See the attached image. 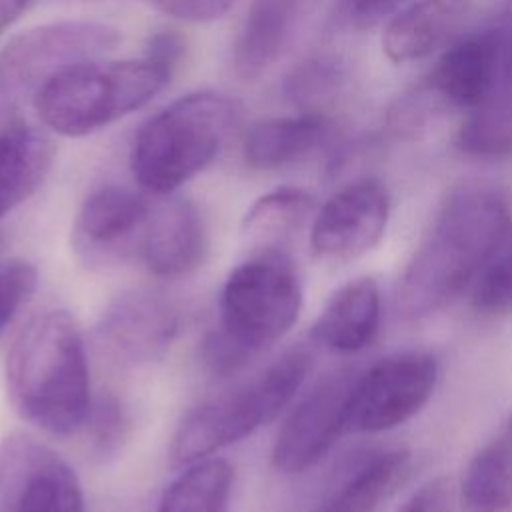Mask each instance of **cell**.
<instances>
[{
    "instance_id": "cell-1",
    "label": "cell",
    "mask_w": 512,
    "mask_h": 512,
    "mask_svg": "<svg viewBox=\"0 0 512 512\" xmlns=\"http://www.w3.org/2000/svg\"><path fill=\"white\" fill-rule=\"evenodd\" d=\"M510 234V204L500 188L468 182L450 190L400 276V316L420 320L448 306L476 282Z\"/></svg>"
},
{
    "instance_id": "cell-2",
    "label": "cell",
    "mask_w": 512,
    "mask_h": 512,
    "mask_svg": "<svg viewBox=\"0 0 512 512\" xmlns=\"http://www.w3.org/2000/svg\"><path fill=\"white\" fill-rule=\"evenodd\" d=\"M6 392L18 416L52 434L86 424L92 398L82 330L66 310L32 318L6 356Z\"/></svg>"
},
{
    "instance_id": "cell-3",
    "label": "cell",
    "mask_w": 512,
    "mask_h": 512,
    "mask_svg": "<svg viewBox=\"0 0 512 512\" xmlns=\"http://www.w3.org/2000/svg\"><path fill=\"white\" fill-rule=\"evenodd\" d=\"M302 282L282 248L250 250L222 286L218 320L202 342V358L214 374H234L280 340L298 320Z\"/></svg>"
},
{
    "instance_id": "cell-4",
    "label": "cell",
    "mask_w": 512,
    "mask_h": 512,
    "mask_svg": "<svg viewBox=\"0 0 512 512\" xmlns=\"http://www.w3.org/2000/svg\"><path fill=\"white\" fill-rule=\"evenodd\" d=\"M236 116L234 100L218 92H192L172 100L134 136V180L148 194H172L218 156Z\"/></svg>"
},
{
    "instance_id": "cell-5",
    "label": "cell",
    "mask_w": 512,
    "mask_h": 512,
    "mask_svg": "<svg viewBox=\"0 0 512 512\" xmlns=\"http://www.w3.org/2000/svg\"><path fill=\"white\" fill-rule=\"evenodd\" d=\"M172 68L138 60H86L52 78L34 98L40 120L62 136H86L148 104L172 78Z\"/></svg>"
},
{
    "instance_id": "cell-6",
    "label": "cell",
    "mask_w": 512,
    "mask_h": 512,
    "mask_svg": "<svg viewBox=\"0 0 512 512\" xmlns=\"http://www.w3.org/2000/svg\"><path fill=\"white\" fill-rule=\"evenodd\" d=\"M310 372V354L288 350L262 374L202 402L180 422L172 456L194 464L272 422L296 396Z\"/></svg>"
},
{
    "instance_id": "cell-7",
    "label": "cell",
    "mask_w": 512,
    "mask_h": 512,
    "mask_svg": "<svg viewBox=\"0 0 512 512\" xmlns=\"http://www.w3.org/2000/svg\"><path fill=\"white\" fill-rule=\"evenodd\" d=\"M120 32L94 20L40 24L0 50V112H18L60 72L112 52Z\"/></svg>"
},
{
    "instance_id": "cell-8",
    "label": "cell",
    "mask_w": 512,
    "mask_h": 512,
    "mask_svg": "<svg viewBox=\"0 0 512 512\" xmlns=\"http://www.w3.org/2000/svg\"><path fill=\"white\" fill-rule=\"evenodd\" d=\"M438 362L428 352H400L358 374L350 426L356 432H382L404 424L430 400Z\"/></svg>"
},
{
    "instance_id": "cell-9",
    "label": "cell",
    "mask_w": 512,
    "mask_h": 512,
    "mask_svg": "<svg viewBox=\"0 0 512 512\" xmlns=\"http://www.w3.org/2000/svg\"><path fill=\"white\" fill-rule=\"evenodd\" d=\"M358 374L338 370L324 376L288 414L272 448L278 472L300 474L316 466L350 426Z\"/></svg>"
},
{
    "instance_id": "cell-10",
    "label": "cell",
    "mask_w": 512,
    "mask_h": 512,
    "mask_svg": "<svg viewBox=\"0 0 512 512\" xmlns=\"http://www.w3.org/2000/svg\"><path fill=\"white\" fill-rule=\"evenodd\" d=\"M0 512H84L74 470L24 434L0 442Z\"/></svg>"
},
{
    "instance_id": "cell-11",
    "label": "cell",
    "mask_w": 512,
    "mask_h": 512,
    "mask_svg": "<svg viewBox=\"0 0 512 512\" xmlns=\"http://www.w3.org/2000/svg\"><path fill=\"white\" fill-rule=\"evenodd\" d=\"M180 330L174 304L150 290L118 294L94 326L98 352L118 366H144L160 360Z\"/></svg>"
},
{
    "instance_id": "cell-12",
    "label": "cell",
    "mask_w": 512,
    "mask_h": 512,
    "mask_svg": "<svg viewBox=\"0 0 512 512\" xmlns=\"http://www.w3.org/2000/svg\"><path fill=\"white\" fill-rule=\"evenodd\" d=\"M390 198L376 178H360L334 192L314 214L310 248L328 262H348L384 236Z\"/></svg>"
},
{
    "instance_id": "cell-13",
    "label": "cell",
    "mask_w": 512,
    "mask_h": 512,
    "mask_svg": "<svg viewBox=\"0 0 512 512\" xmlns=\"http://www.w3.org/2000/svg\"><path fill=\"white\" fill-rule=\"evenodd\" d=\"M152 210V202L126 186L106 184L90 192L74 222V244L86 260L120 256L140 234Z\"/></svg>"
},
{
    "instance_id": "cell-14",
    "label": "cell",
    "mask_w": 512,
    "mask_h": 512,
    "mask_svg": "<svg viewBox=\"0 0 512 512\" xmlns=\"http://www.w3.org/2000/svg\"><path fill=\"white\" fill-rule=\"evenodd\" d=\"M138 252L146 268L162 278L194 270L206 252V230L198 208L188 198L170 194L152 204Z\"/></svg>"
},
{
    "instance_id": "cell-15",
    "label": "cell",
    "mask_w": 512,
    "mask_h": 512,
    "mask_svg": "<svg viewBox=\"0 0 512 512\" xmlns=\"http://www.w3.org/2000/svg\"><path fill=\"white\" fill-rule=\"evenodd\" d=\"M500 68L484 100L464 114L454 146L470 158L512 156V8L498 16Z\"/></svg>"
},
{
    "instance_id": "cell-16",
    "label": "cell",
    "mask_w": 512,
    "mask_h": 512,
    "mask_svg": "<svg viewBox=\"0 0 512 512\" xmlns=\"http://www.w3.org/2000/svg\"><path fill=\"white\" fill-rule=\"evenodd\" d=\"M310 0H252L240 24L232 64L242 80L264 74L290 46Z\"/></svg>"
},
{
    "instance_id": "cell-17",
    "label": "cell",
    "mask_w": 512,
    "mask_h": 512,
    "mask_svg": "<svg viewBox=\"0 0 512 512\" xmlns=\"http://www.w3.org/2000/svg\"><path fill=\"white\" fill-rule=\"evenodd\" d=\"M52 140L18 112H0V218L30 198L50 172Z\"/></svg>"
},
{
    "instance_id": "cell-18",
    "label": "cell",
    "mask_w": 512,
    "mask_h": 512,
    "mask_svg": "<svg viewBox=\"0 0 512 512\" xmlns=\"http://www.w3.org/2000/svg\"><path fill=\"white\" fill-rule=\"evenodd\" d=\"M332 124L322 112H300L254 122L242 140V156L254 170L294 164L328 142Z\"/></svg>"
},
{
    "instance_id": "cell-19",
    "label": "cell",
    "mask_w": 512,
    "mask_h": 512,
    "mask_svg": "<svg viewBox=\"0 0 512 512\" xmlns=\"http://www.w3.org/2000/svg\"><path fill=\"white\" fill-rule=\"evenodd\" d=\"M378 324L380 290L372 278H356L330 296L312 336L336 352H358L374 338Z\"/></svg>"
},
{
    "instance_id": "cell-20",
    "label": "cell",
    "mask_w": 512,
    "mask_h": 512,
    "mask_svg": "<svg viewBox=\"0 0 512 512\" xmlns=\"http://www.w3.org/2000/svg\"><path fill=\"white\" fill-rule=\"evenodd\" d=\"M468 0H418L386 24L382 48L390 62L406 64L430 56L456 28Z\"/></svg>"
},
{
    "instance_id": "cell-21",
    "label": "cell",
    "mask_w": 512,
    "mask_h": 512,
    "mask_svg": "<svg viewBox=\"0 0 512 512\" xmlns=\"http://www.w3.org/2000/svg\"><path fill=\"white\" fill-rule=\"evenodd\" d=\"M410 468L406 450L370 454L352 466L314 512H378Z\"/></svg>"
},
{
    "instance_id": "cell-22",
    "label": "cell",
    "mask_w": 512,
    "mask_h": 512,
    "mask_svg": "<svg viewBox=\"0 0 512 512\" xmlns=\"http://www.w3.org/2000/svg\"><path fill=\"white\" fill-rule=\"evenodd\" d=\"M460 506L462 512H512V416L468 462Z\"/></svg>"
},
{
    "instance_id": "cell-23",
    "label": "cell",
    "mask_w": 512,
    "mask_h": 512,
    "mask_svg": "<svg viewBox=\"0 0 512 512\" xmlns=\"http://www.w3.org/2000/svg\"><path fill=\"white\" fill-rule=\"evenodd\" d=\"M314 214V196L298 186H280L260 196L242 220V236L250 250L282 248Z\"/></svg>"
},
{
    "instance_id": "cell-24",
    "label": "cell",
    "mask_w": 512,
    "mask_h": 512,
    "mask_svg": "<svg viewBox=\"0 0 512 512\" xmlns=\"http://www.w3.org/2000/svg\"><path fill=\"white\" fill-rule=\"evenodd\" d=\"M234 468L220 458L194 462L164 492L158 512H230Z\"/></svg>"
},
{
    "instance_id": "cell-25",
    "label": "cell",
    "mask_w": 512,
    "mask_h": 512,
    "mask_svg": "<svg viewBox=\"0 0 512 512\" xmlns=\"http://www.w3.org/2000/svg\"><path fill=\"white\" fill-rule=\"evenodd\" d=\"M342 82V70L334 60L312 58L296 66L286 82L284 96L302 112H320L318 104L328 100Z\"/></svg>"
},
{
    "instance_id": "cell-26",
    "label": "cell",
    "mask_w": 512,
    "mask_h": 512,
    "mask_svg": "<svg viewBox=\"0 0 512 512\" xmlns=\"http://www.w3.org/2000/svg\"><path fill=\"white\" fill-rule=\"evenodd\" d=\"M472 306L482 316L512 314V240L496 252L474 282Z\"/></svg>"
},
{
    "instance_id": "cell-27",
    "label": "cell",
    "mask_w": 512,
    "mask_h": 512,
    "mask_svg": "<svg viewBox=\"0 0 512 512\" xmlns=\"http://www.w3.org/2000/svg\"><path fill=\"white\" fill-rule=\"evenodd\" d=\"M86 430L90 434L92 450L96 456H112L126 442L130 430V418L126 408L114 394H102L96 402H92Z\"/></svg>"
},
{
    "instance_id": "cell-28",
    "label": "cell",
    "mask_w": 512,
    "mask_h": 512,
    "mask_svg": "<svg viewBox=\"0 0 512 512\" xmlns=\"http://www.w3.org/2000/svg\"><path fill=\"white\" fill-rule=\"evenodd\" d=\"M36 278V268L26 260H8L0 264V330L34 292Z\"/></svg>"
},
{
    "instance_id": "cell-29",
    "label": "cell",
    "mask_w": 512,
    "mask_h": 512,
    "mask_svg": "<svg viewBox=\"0 0 512 512\" xmlns=\"http://www.w3.org/2000/svg\"><path fill=\"white\" fill-rule=\"evenodd\" d=\"M460 496L448 476H436L416 488L396 512H458Z\"/></svg>"
},
{
    "instance_id": "cell-30",
    "label": "cell",
    "mask_w": 512,
    "mask_h": 512,
    "mask_svg": "<svg viewBox=\"0 0 512 512\" xmlns=\"http://www.w3.org/2000/svg\"><path fill=\"white\" fill-rule=\"evenodd\" d=\"M404 2L406 0H340L336 18L348 28L366 30L394 14Z\"/></svg>"
},
{
    "instance_id": "cell-31",
    "label": "cell",
    "mask_w": 512,
    "mask_h": 512,
    "mask_svg": "<svg viewBox=\"0 0 512 512\" xmlns=\"http://www.w3.org/2000/svg\"><path fill=\"white\" fill-rule=\"evenodd\" d=\"M158 12L184 22H212L228 12L234 0H146Z\"/></svg>"
},
{
    "instance_id": "cell-32",
    "label": "cell",
    "mask_w": 512,
    "mask_h": 512,
    "mask_svg": "<svg viewBox=\"0 0 512 512\" xmlns=\"http://www.w3.org/2000/svg\"><path fill=\"white\" fill-rule=\"evenodd\" d=\"M184 54V38L176 30H158L148 38L144 56L168 66L176 68Z\"/></svg>"
},
{
    "instance_id": "cell-33",
    "label": "cell",
    "mask_w": 512,
    "mask_h": 512,
    "mask_svg": "<svg viewBox=\"0 0 512 512\" xmlns=\"http://www.w3.org/2000/svg\"><path fill=\"white\" fill-rule=\"evenodd\" d=\"M34 0H0V32L14 24Z\"/></svg>"
}]
</instances>
